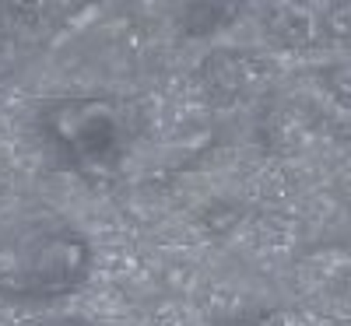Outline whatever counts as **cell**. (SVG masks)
<instances>
[{"mask_svg": "<svg viewBox=\"0 0 351 326\" xmlns=\"http://www.w3.org/2000/svg\"><path fill=\"white\" fill-rule=\"evenodd\" d=\"M39 127L53 155L81 175H112L137 140L134 112L116 99H56L43 109Z\"/></svg>", "mask_w": 351, "mask_h": 326, "instance_id": "obj_1", "label": "cell"}, {"mask_svg": "<svg viewBox=\"0 0 351 326\" xmlns=\"http://www.w3.org/2000/svg\"><path fill=\"white\" fill-rule=\"evenodd\" d=\"M92 246L71 225H25L0 242V291L11 299H60L84 284Z\"/></svg>", "mask_w": 351, "mask_h": 326, "instance_id": "obj_2", "label": "cell"}, {"mask_svg": "<svg viewBox=\"0 0 351 326\" xmlns=\"http://www.w3.org/2000/svg\"><path fill=\"white\" fill-rule=\"evenodd\" d=\"M274 32L285 42H302L309 39H348L351 42V8H278L271 11Z\"/></svg>", "mask_w": 351, "mask_h": 326, "instance_id": "obj_3", "label": "cell"}]
</instances>
